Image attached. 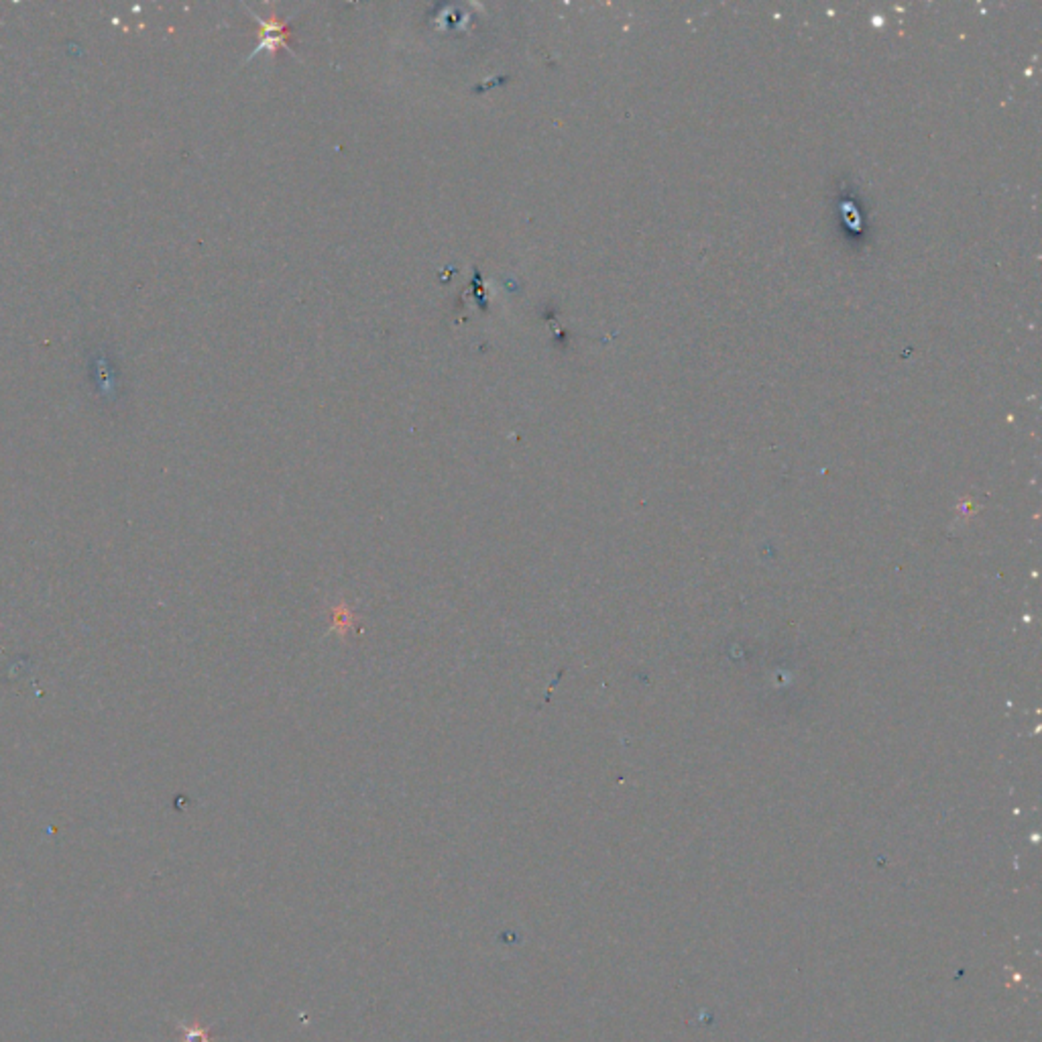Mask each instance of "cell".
I'll return each instance as SVG.
<instances>
[{
	"mask_svg": "<svg viewBox=\"0 0 1042 1042\" xmlns=\"http://www.w3.org/2000/svg\"><path fill=\"white\" fill-rule=\"evenodd\" d=\"M251 17L260 25V44L257 45L255 52L251 53L249 60L257 58L260 52L276 53V52H279L281 47L287 49V52H292V49L287 47V27H285L284 20H277L276 15H271L269 19H260L257 15H252V12H251Z\"/></svg>",
	"mask_w": 1042,
	"mask_h": 1042,
	"instance_id": "cell-1",
	"label": "cell"
},
{
	"mask_svg": "<svg viewBox=\"0 0 1042 1042\" xmlns=\"http://www.w3.org/2000/svg\"><path fill=\"white\" fill-rule=\"evenodd\" d=\"M178 1028L184 1032V1042H212V1030L208 1026L180 1022Z\"/></svg>",
	"mask_w": 1042,
	"mask_h": 1042,
	"instance_id": "cell-2",
	"label": "cell"
}]
</instances>
